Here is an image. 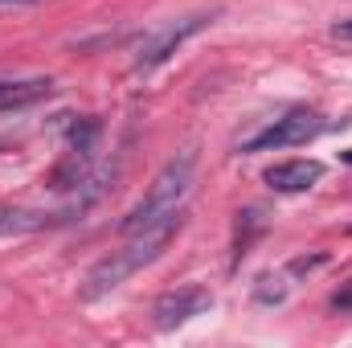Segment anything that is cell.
<instances>
[{
	"label": "cell",
	"instance_id": "cell-7",
	"mask_svg": "<svg viewBox=\"0 0 352 348\" xmlns=\"http://www.w3.org/2000/svg\"><path fill=\"white\" fill-rule=\"evenodd\" d=\"M263 180L274 193H307V188H316L324 180V164L320 160H287V164L266 168Z\"/></svg>",
	"mask_w": 352,
	"mask_h": 348
},
{
	"label": "cell",
	"instance_id": "cell-9",
	"mask_svg": "<svg viewBox=\"0 0 352 348\" xmlns=\"http://www.w3.org/2000/svg\"><path fill=\"white\" fill-rule=\"evenodd\" d=\"M45 226V213H33V209H21V205H8L0 201V238H12V234H33Z\"/></svg>",
	"mask_w": 352,
	"mask_h": 348
},
{
	"label": "cell",
	"instance_id": "cell-6",
	"mask_svg": "<svg viewBox=\"0 0 352 348\" xmlns=\"http://www.w3.org/2000/svg\"><path fill=\"white\" fill-rule=\"evenodd\" d=\"M209 307H213V295H209L201 283H184V287L164 291V295L156 299L152 324H156L160 332H173V328H180V324H188L192 316H205Z\"/></svg>",
	"mask_w": 352,
	"mask_h": 348
},
{
	"label": "cell",
	"instance_id": "cell-10",
	"mask_svg": "<svg viewBox=\"0 0 352 348\" xmlns=\"http://www.w3.org/2000/svg\"><path fill=\"white\" fill-rule=\"evenodd\" d=\"M332 307H336V312H349V307H352V283L344 287V291H336V295H332Z\"/></svg>",
	"mask_w": 352,
	"mask_h": 348
},
{
	"label": "cell",
	"instance_id": "cell-8",
	"mask_svg": "<svg viewBox=\"0 0 352 348\" xmlns=\"http://www.w3.org/2000/svg\"><path fill=\"white\" fill-rule=\"evenodd\" d=\"M54 94V78H0V115L33 107Z\"/></svg>",
	"mask_w": 352,
	"mask_h": 348
},
{
	"label": "cell",
	"instance_id": "cell-3",
	"mask_svg": "<svg viewBox=\"0 0 352 348\" xmlns=\"http://www.w3.org/2000/svg\"><path fill=\"white\" fill-rule=\"evenodd\" d=\"M324 115H316V111H307V107H295V111H287V115H278L274 123H266L258 135H250L246 144H242V152L246 156H254V152H283V148H299V144H311L316 135H324Z\"/></svg>",
	"mask_w": 352,
	"mask_h": 348
},
{
	"label": "cell",
	"instance_id": "cell-2",
	"mask_svg": "<svg viewBox=\"0 0 352 348\" xmlns=\"http://www.w3.org/2000/svg\"><path fill=\"white\" fill-rule=\"evenodd\" d=\"M192 173H197V152H192V148L176 152L173 160L156 173V180L148 184V193L123 213L119 234H123V238H127V234H140V230H148V226H156V221L180 213V201H184L188 188H192Z\"/></svg>",
	"mask_w": 352,
	"mask_h": 348
},
{
	"label": "cell",
	"instance_id": "cell-12",
	"mask_svg": "<svg viewBox=\"0 0 352 348\" xmlns=\"http://www.w3.org/2000/svg\"><path fill=\"white\" fill-rule=\"evenodd\" d=\"M0 4L8 8V4H37V0H0Z\"/></svg>",
	"mask_w": 352,
	"mask_h": 348
},
{
	"label": "cell",
	"instance_id": "cell-13",
	"mask_svg": "<svg viewBox=\"0 0 352 348\" xmlns=\"http://www.w3.org/2000/svg\"><path fill=\"white\" fill-rule=\"evenodd\" d=\"M340 160H344V164H352V148H349V152H344V156H340Z\"/></svg>",
	"mask_w": 352,
	"mask_h": 348
},
{
	"label": "cell",
	"instance_id": "cell-11",
	"mask_svg": "<svg viewBox=\"0 0 352 348\" xmlns=\"http://www.w3.org/2000/svg\"><path fill=\"white\" fill-rule=\"evenodd\" d=\"M332 33H336V37H340V41H352V17H349V21H340V25H336V29H332Z\"/></svg>",
	"mask_w": 352,
	"mask_h": 348
},
{
	"label": "cell",
	"instance_id": "cell-4",
	"mask_svg": "<svg viewBox=\"0 0 352 348\" xmlns=\"http://www.w3.org/2000/svg\"><path fill=\"white\" fill-rule=\"evenodd\" d=\"M98 135H102V123L98 119H74L70 123V144H66V156L62 164L54 168V188H82V180L90 176L94 164V152H98Z\"/></svg>",
	"mask_w": 352,
	"mask_h": 348
},
{
	"label": "cell",
	"instance_id": "cell-5",
	"mask_svg": "<svg viewBox=\"0 0 352 348\" xmlns=\"http://www.w3.org/2000/svg\"><path fill=\"white\" fill-rule=\"evenodd\" d=\"M205 25H213V12H192V17H180V21H168L164 29H156L144 45H140V54H135V62H131V70L135 74H152V70H160L168 58H173L176 50L192 37V33H201Z\"/></svg>",
	"mask_w": 352,
	"mask_h": 348
},
{
	"label": "cell",
	"instance_id": "cell-1",
	"mask_svg": "<svg viewBox=\"0 0 352 348\" xmlns=\"http://www.w3.org/2000/svg\"><path fill=\"white\" fill-rule=\"evenodd\" d=\"M180 226H184V209L173 213V217H164V221H156V226H148V230H140V234H127V242L119 250H111L102 262L90 266L87 283H82V299H102L115 287H123L131 274H140L144 266H152L168 250V242L180 234Z\"/></svg>",
	"mask_w": 352,
	"mask_h": 348
}]
</instances>
